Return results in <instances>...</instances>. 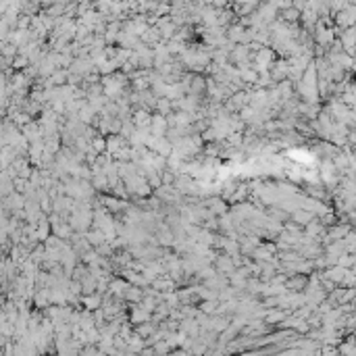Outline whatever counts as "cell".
<instances>
[{"instance_id":"cell-1","label":"cell","mask_w":356,"mask_h":356,"mask_svg":"<svg viewBox=\"0 0 356 356\" xmlns=\"http://www.w3.org/2000/svg\"><path fill=\"white\" fill-rule=\"evenodd\" d=\"M283 17H286V19H290V21H294V19L298 17V13H296V11H292V9H288V11L283 13Z\"/></svg>"}]
</instances>
